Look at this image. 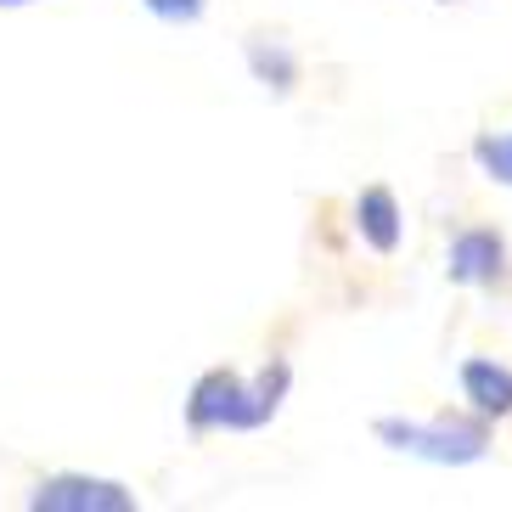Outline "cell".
<instances>
[{
	"instance_id": "obj_1",
	"label": "cell",
	"mask_w": 512,
	"mask_h": 512,
	"mask_svg": "<svg viewBox=\"0 0 512 512\" xmlns=\"http://www.w3.org/2000/svg\"><path fill=\"white\" fill-rule=\"evenodd\" d=\"M287 394H293V361H282V355H271L254 377L231 372V366H209L186 389V434H254V428L276 422Z\"/></svg>"
},
{
	"instance_id": "obj_2",
	"label": "cell",
	"mask_w": 512,
	"mask_h": 512,
	"mask_svg": "<svg viewBox=\"0 0 512 512\" xmlns=\"http://www.w3.org/2000/svg\"><path fill=\"white\" fill-rule=\"evenodd\" d=\"M372 439L394 456H417L434 467H473L490 456V422L473 411H439V417H372Z\"/></svg>"
},
{
	"instance_id": "obj_3",
	"label": "cell",
	"mask_w": 512,
	"mask_h": 512,
	"mask_svg": "<svg viewBox=\"0 0 512 512\" xmlns=\"http://www.w3.org/2000/svg\"><path fill=\"white\" fill-rule=\"evenodd\" d=\"M23 507L29 512H136L141 496L124 479H102V473H46Z\"/></svg>"
},
{
	"instance_id": "obj_4",
	"label": "cell",
	"mask_w": 512,
	"mask_h": 512,
	"mask_svg": "<svg viewBox=\"0 0 512 512\" xmlns=\"http://www.w3.org/2000/svg\"><path fill=\"white\" fill-rule=\"evenodd\" d=\"M445 276L456 287H473V293H496L512 282V254L507 237L496 226H462L445 248Z\"/></svg>"
},
{
	"instance_id": "obj_5",
	"label": "cell",
	"mask_w": 512,
	"mask_h": 512,
	"mask_svg": "<svg viewBox=\"0 0 512 512\" xmlns=\"http://www.w3.org/2000/svg\"><path fill=\"white\" fill-rule=\"evenodd\" d=\"M456 389H462L467 411L484 417L490 428L512 417V366L496 361V355H467V361L456 366Z\"/></svg>"
},
{
	"instance_id": "obj_6",
	"label": "cell",
	"mask_w": 512,
	"mask_h": 512,
	"mask_svg": "<svg viewBox=\"0 0 512 512\" xmlns=\"http://www.w3.org/2000/svg\"><path fill=\"white\" fill-rule=\"evenodd\" d=\"M355 237H361L377 259L400 254V242H406V214H400L394 186H361V197H355Z\"/></svg>"
},
{
	"instance_id": "obj_7",
	"label": "cell",
	"mask_w": 512,
	"mask_h": 512,
	"mask_svg": "<svg viewBox=\"0 0 512 512\" xmlns=\"http://www.w3.org/2000/svg\"><path fill=\"white\" fill-rule=\"evenodd\" d=\"M242 62H248L254 85H265L271 96H293V91H299V79H304L299 51L287 46V40H276V34H248Z\"/></svg>"
},
{
	"instance_id": "obj_8",
	"label": "cell",
	"mask_w": 512,
	"mask_h": 512,
	"mask_svg": "<svg viewBox=\"0 0 512 512\" xmlns=\"http://www.w3.org/2000/svg\"><path fill=\"white\" fill-rule=\"evenodd\" d=\"M473 164H479V175L512 186V130H479L473 136Z\"/></svg>"
},
{
	"instance_id": "obj_9",
	"label": "cell",
	"mask_w": 512,
	"mask_h": 512,
	"mask_svg": "<svg viewBox=\"0 0 512 512\" xmlns=\"http://www.w3.org/2000/svg\"><path fill=\"white\" fill-rule=\"evenodd\" d=\"M158 23H169V29H192L197 17L209 12V0H141Z\"/></svg>"
},
{
	"instance_id": "obj_10",
	"label": "cell",
	"mask_w": 512,
	"mask_h": 512,
	"mask_svg": "<svg viewBox=\"0 0 512 512\" xmlns=\"http://www.w3.org/2000/svg\"><path fill=\"white\" fill-rule=\"evenodd\" d=\"M23 6H34V0H0V12H23Z\"/></svg>"
},
{
	"instance_id": "obj_11",
	"label": "cell",
	"mask_w": 512,
	"mask_h": 512,
	"mask_svg": "<svg viewBox=\"0 0 512 512\" xmlns=\"http://www.w3.org/2000/svg\"><path fill=\"white\" fill-rule=\"evenodd\" d=\"M434 6H456V0H434Z\"/></svg>"
}]
</instances>
